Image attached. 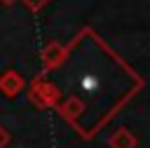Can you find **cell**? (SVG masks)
Returning <instances> with one entry per match:
<instances>
[{"label": "cell", "instance_id": "1", "mask_svg": "<svg viewBox=\"0 0 150 148\" xmlns=\"http://www.w3.org/2000/svg\"><path fill=\"white\" fill-rule=\"evenodd\" d=\"M108 143H110V148H134V146H136V136H134L129 129L122 127V129H117V132L110 136Z\"/></svg>", "mask_w": 150, "mask_h": 148}]
</instances>
